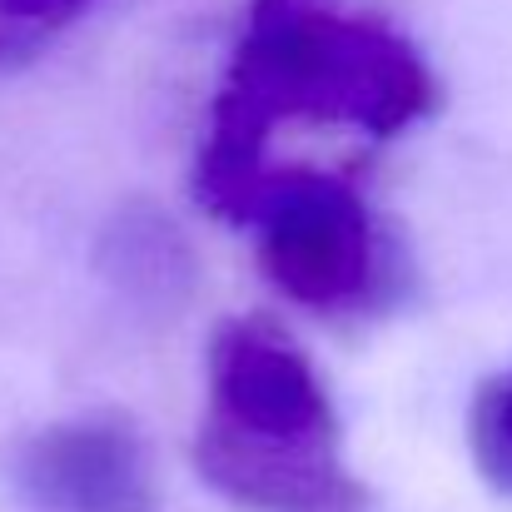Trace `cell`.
Instances as JSON below:
<instances>
[{
	"mask_svg": "<svg viewBox=\"0 0 512 512\" xmlns=\"http://www.w3.org/2000/svg\"><path fill=\"white\" fill-rule=\"evenodd\" d=\"M438 105L433 70L383 20L348 15L334 0H254L209 105L194 160V194L219 219H244L264 184V145L279 120L398 135Z\"/></svg>",
	"mask_w": 512,
	"mask_h": 512,
	"instance_id": "obj_1",
	"label": "cell"
},
{
	"mask_svg": "<svg viewBox=\"0 0 512 512\" xmlns=\"http://www.w3.org/2000/svg\"><path fill=\"white\" fill-rule=\"evenodd\" d=\"M239 224L259 229L264 279L314 314L358 309L378 284V229L348 174L269 170Z\"/></svg>",
	"mask_w": 512,
	"mask_h": 512,
	"instance_id": "obj_2",
	"label": "cell"
},
{
	"mask_svg": "<svg viewBox=\"0 0 512 512\" xmlns=\"http://www.w3.org/2000/svg\"><path fill=\"white\" fill-rule=\"evenodd\" d=\"M194 438L249 453H339V418L309 353L269 319L209 339V413Z\"/></svg>",
	"mask_w": 512,
	"mask_h": 512,
	"instance_id": "obj_3",
	"label": "cell"
},
{
	"mask_svg": "<svg viewBox=\"0 0 512 512\" xmlns=\"http://www.w3.org/2000/svg\"><path fill=\"white\" fill-rule=\"evenodd\" d=\"M10 488L25 512H160L145 438L115 418H65L10 448Z\"/></svg>",
	"mask_w": 512,
	"mask_h": 512,
	"instance_id": "obj_4",
	"label": "cell"
},
{
	"mask_svg": "<svg viewBox=\"0 0 512 512\" xmlns=\"http://www.w3.org/2000/svg\"><path fill=\"white\" fill-rule=\"evenodd\" d=\"M95 264H100L105 284L135 314H150V319H160V314L170 319L174 309H184V299L194 289V254H189L184 234L145 204L110 219V229L100 234Z\"/></svg>",
	"mask_w": 512,
	"mask_h": 512,
	"instance_id": "obj_5",
	"label": "cell"
},
{
	"mask_svg": "<svg viewBox=\"0 0 512 512\" xmlns=\"http://www.w3.org/2000/svg\"><path fill=\"white\" fill-rule=\"evenodd\" d=\"M473 458L493 488L512 493V373L493 378L473 403Z\"/></svg>",
	"mask_w": 512,
	"mask_h": 512,
	"instance_id": "obj_6",
	"label": "cell"
},
{
	"mask_svg": "<svg viewBox=\"0 0 512 512\" xmlns=\"http://www.w3.org/2000/svg\"><path fill=\"white\" fill-rule=\"evenodd\" d=\"M90 0H0V25L5 30H50L80 15Z\"/></svg>",
	"mask_w": 512,
	"mask_h": 512,
	"instance_id": "obj_7",
	"label": "cell"
}]
</instances>
